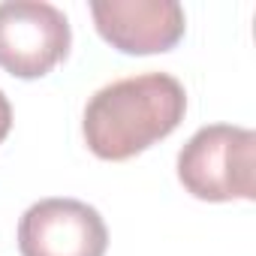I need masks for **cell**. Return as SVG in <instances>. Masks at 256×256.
<instances>
[{"label": "cell", "instance_id": "obj_4", "mask_svg": "<svg viewBox=\"0 0 256 256\" xmlns=\"http://www.w3.org/2000/svg\"><path fill=\"white\" fill-rule=\"evenodd\" d=\"M106 247L100 211L78 199H42L18 220L22 256H106Z\"/></svg>", "mask_w": 256, "mask_h": 256}, {"label": "cell", "instance_id": "obj_5", "mask_svg": "<svg viewBox=\"0 0 256 256\" xmlns=\"http://www.w3.org/2000/svg\"><path fill=\"white\" fill-rule=\"evenodd\" d=\"M96 34L124 54H157L181 42L187 18L178 0H94Z\"/></svg>", "mask_w": 256, "mask_h": 256}, {"label": "cell", "instance_id": "obj_1", "mask_svg": "<svg viewBox=\"0 0 256 256\" xmlns=\"http://www.w3.org/2000/svg\"><path fill=\"white\" fill-rule=\"evenodd\" d=\"M187 94L169 72L126 76L100 88L88 106L82 133L100 160H130L166 139L184 120Z\"/></svg>", "mask_w": 256, "mask_h": 256}, {"label": "cell", "instance_id": "obj_6", "mask_svg": "<svg viewBox=\"0 0 256 256\" xmlns=\"http://www.w3.org/2000/svg\"><path fill=\"white\" fill-rule=\"evenodd\" d=\"M10 130H12V106H10L6 94L0 90V142L10 136Z\"/></svg>", "mask_w": 256, "mask_h": 256}, {"label": "cell", "instance_id": "obj_2", "mask_svg": "<svg viewBox=\"0 0 256 256\" xmlns=\"http://www.w3.org/2000/svg\"><path fill=\"white\" fill-rule=\"evenodd\" d=\"M178 181L205 202L256 199V133L211 124L190 136L178 154Z\"/></svg>", "mask_w": 256, "mask_h": 256}, {"label": "cell", "instance_id": "obj_3", "mask_svg": "<svg viewBox=\"0 0 256 256\" xmlns=\"http://www.w3.org/2000/svg\"><path fill=\"white\" fill-rule=\"evenodd\" d=\"M70 22L46 0L0 4V70L16 78H42L70 54Z\"/></svg>", "mask_w": 256, "mask_h": 256}]
</instances>
